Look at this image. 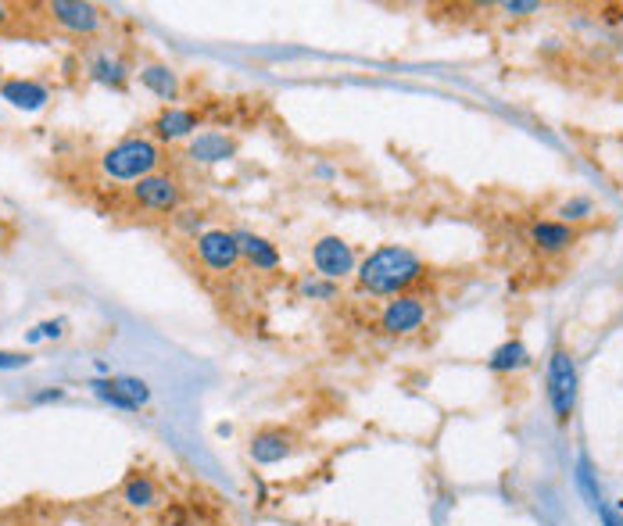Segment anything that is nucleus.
I'll return each mask as SVG.
<instances>
[{
  "mask_svg": "<svg viewBox=\"0 0 623 526\" xmlns=\"http://www.w3.org/2000/svg\"><path fill=\"white\" fill-rule=\"evenodd\" d=\"M355 276H359V287L366 290V294L398 297V294H405L412 283H419L427 276V265H423V258H419L416 251H409V247L384 244V247H376L373 255L359 265Z\"/></svg>",
  "mask_w": 623,
  "mask_h": 526,
  "instance_id": "1",
  "label": "nucleus"
},
{
  "mask_svg": "<svg viewBox=\"0 0 623 526\" xmlns=\"http://www.w3.org/2000/svg\"><path fill=\"white\" fill-rule=\"evenodd\" d=\"M162 162V151L147 136H129L119 140L115 147L101 154V172L108 179H122V183H140L144 176H151Z\"/></svg>",
  "mask_w": 623,
  "mask_h": 526,
  "instance_id": "2",
  "label": "nucleus"
},
{
  "mask_svg": "<svg viewBox=\"0 0 623 526\" xmlns=\"http://www.w3.org/2000/svg\"><path fill=\"white\" fill-rule=\"evenodd\" d=\"M548 401H552L555 423H570L573 408H577V362L563 348H555L548 358Z\"/></svg>",
  "mask_w": 623,
  "mask_h": 526,
  "instance_id": "3",
  "label": "nucleus"
},
{
  "mask_svg": "<svg viewBox=\"0 0 623 526\" xmlns=\"http://www.w3.org/2000/svg\"><path fill=\"white\" fill-rule=\"evenodd\" d=\"M312 265H316V276H323V280H330V283H341L359 272L355 251H351V244L341 237L316 240V244H312Z\"/></svg>",
  "mask_w": 623,
  "mask_h": 526,
  "instance_id": "4",
  "label": "nucleus"
},
{
  "mask_svg": "<svg viewBox=\"0 0 623 526\" xmlns=\"http://www.w3.org/2000/svg\"><path fill=\"white\" fill-rule=\"evenodd\" d=\"M423 323H427V301L416 294H398L380 312V330L391 337H409V333L423 330Z\"/></svg>",
  "mask_w": 623,
  "mask_h": 526,
  "instance_id": "5",
  "label": "nucleus"
},
{
  "mask_svg": "<svg viewBox=\"0 0 623 526\" xmlns=\"http://www.w3.org/2000/svg\"><path fill=\"white\" fill-rule=\"evenodd\" d=\"M133 201L144 208V212H176L183 201V187L176 183L172 176H165V172H151V176H144L133 187Z\"/></svg>",
  "mask_w": 623,
  "mask_h": 526,
  "instance_id": "6",
  "label": "nucleus"
},
{
  "mask_svg": "<svg viewBox=\"0 0 623 526\" xmlns=\"http://www.w3.org/2000/svg\"><path fill=\"white\" fill-rule=\"evenodd\" d=\"M197 244V258L201 265L212 272H233L240 265V244L237 233L230 230H205L194 240Z\"/></svg>",
  "mask_w": 623,
  "mask_h": 526,
  "instance_id": "7",
  "label": "nucleus"
},
{
  "mask_svg": "<svg viewBox=\"0 0 623 526\" xmlns=\"http://www.w3.org/2000/svg\"><path fill=\"white\" fill-rule=\"evenodd\" d=\"M47 11H51L54 22L72 36H94L104 22L101 11H97L94 4H83V0H54Z\"/></svg>",
  "mask_w": 623,
  "mask_h": 526,
  "instance_id": "8",
  "label": "nucleus"
},
{
  "mask_svg": "<svg viewBox=\"0 0 623 526\" xmlns=\"http://www.w3.org/2000/svg\"><path fill=\"white\" fill-rule=\"evenodd\" d=\"M294 451H298V441H294L291 430H283V426H265L251 437V459L258 466H276V462L291 459Z\"/></svg>",
  "mask_w": 623,
  "mask_h": 526,
  "instance_id": "9",
  "label": "nucleus"
},
{
  "mask_svg": "<svg viewBox=\"0 0 623 526\" xmlns=\"http://www.w3.org/2000/svg\"><path fill=\"white\" fill-rule=\"evenodd\" d=\"M154 136L158 140H194L197 136V129H201V115L197 111H190V108H180V104H169L165 111H158V119H154Z\"/></svg>",
  "mask_w": 623,
  "mask_h": 526,
  "instance_id": "10",
  "label": "nucleus"
},
{
  "mask_svg": "<svg viewBox=\"0 0 623 526\" xmlns=\"http://www.w3.org/2000/svg\"><path fill=\"white\" fill-rule=\"evenodd\" d=\"M233 154H237V140H230L226 133H197L187 147V158L190 162H201V165H219V162H230Z\"/></svg>",
  "mask_w": 623,
  "mask_h": 526,
  "instance_id": "11",
  "label": "nucleus"
},
{
  "mask_svg": "<svg viewBox=\"0 0 623 526\" xmlns=\"http://www.w3.org/2000/svg\"><path fill=\"white\" fill-rule=\"evenodd\" d=\"M0 101H8L18 111H40L51 101V90L36 79H8V83H0Z\"/></svg>",
  "mask_w": 623,
  "mask_h": 526,
  "instance_id": "12",
  "label": "nucleus"
},
{
  "mask_svg": "<svg viewBox=\"0 0 623 526\" xmlns=\"http://www.w3.org/2000/svg\"><path fill=\"white\" fill-rule=\"evenodd\" d=\"M527 237H530V244L538 247V251H545V255H559V251H566V247L577 244V230L566 226V222H559V219L534 222Z\"/></svg>",
  "mask_w": 623,
  "mask_h": 526,
  "instance_id": "13",
  "label": "nucleus"
},
{
  "mask_svg": "<svg viewBox=\"0 0 623 526\" xmlns=\"http://www.w3.org/2000/svg\"><path fill=\"white\" fill-rule=\"evenodd\" d=\"M237 244H240V262H248L255 272L280 269V251H276V244H269L265 237L248 233V230H237Z\"/></svg>",
  "mask_w": 623,
  "mask_h": 526,
  "instance_id": "14",
  "label": "nucleus"
},
{
  "mask_svg": "<svg viewBox=\"0 0 623 526\" xmlns=\"http://www.w3.org/2000/svg\"><path fill=\"white\" fill-rule=\"evenodd\" d=\"M86 76L101 86H111V90H122L129 83V65L119 58V54L97 51L94 58L86 61Z\"/></svg>",
  "mask_w": 623,
  "mask_h": 526,
  "instance_id": "15",
  "label": "nucleus"
},
{
  "mask_svg": "<svg viewBox=\"0 0 623 526\" xmlns=\"http://www.w3.org/2000/svg\"><path fill=\"white\" fill-rule=\"evenodd\" d=\"M158 501H162V491L154 484V476H147V473L126 476V484H122V505H126V509L151 512Z\"/></svg>",
  "mask_w": 623,
  "mask_h": 526,
  "instance_id": "16",
  "label": "nucleus"
},
{
  "mask_svg": "<svg viewBox=\"0 0 623 526\" xmlns=\"http://www.w3.org/2000/svg\"><path fill=\"white\" fill-rule=\"evenodd\" d=\"M140 83H144L158 101H176V97H180V76H176L169 65H158V61L140 68Z\"/></svg>",
  "mask_w": 623,
  "mask_h": 526,
  "instance_id": "17",
  "label": "nucleus"
},
{
  "mask_svg": "<svg viewBox=\"0 0 623 526\" xmlns=\"http://www.w3.org/2000/svg\"><path fill=\"white\" fill-rule=\"evenodd\" d=\"M530 365V351L523 340H505V344H498L495 351H491V358H487V369L491 373H516V369H527Z\"/></svg>",
  "mask_w": 623,
  "mask_h": 526,
  "instance_id": "18",
  "label": "nucleus"
},
{
  "mask_svg": "<svg viewBox=\"0 0 623 526\" xmlns=\"http://www.w3.org/2000/svg\"><path fill=\"white\" fill-rule=\"evenodd\" d=\"M86 387H90V394H94L97 401H104V405L122 408V412H140L137 401H129L126 394H122L119 387H115V376H108V380H90Z\"/></svg>",
  "mask_w": 623,
  "mask_h": 526,
  "instance_id": "19",
  "label": "nucleus"
},
{
  "mask_svg": "<svg viewBox=\"0 0 623 526\" xmlns=\"http://www.w3.org/2000/svg\"><path fill=\"white\" fill-rule=\"evenodd\" d=\"M595 215V201L591 197H570V201L559 208V222H584V219H591Z\"/></svg>",
  "mask_w": 623,
  "mask_h": 526,
  "instance_id": "20",
  "label": "nucleus"
},
{
  "mask_svg": "<svg viewBox=\"0 0 623 526\" xmlns=\"http://www.w3.org/2000/svg\"><path fill=\"white\" fill-rule=\"evenodd\" d=\"M301 297H312V301H333L337 297V283L323 280V276H305V280L298 283Z\"/></svg>",
  "mask_w": 623,
  "mask_h": 526,
  "instance_id": "21",
  "label": "nucleus"
},
{
  "mask_svg": "<svg viewBox=\"0 0 623 526\" xmlns=\"http://www.w3.org/2000/svg\"><path fill=\"white\" fill-rule=\"evenodd\" d=\"M115 387H119V391L126 394L129 401H137L140 408H144L147 401H151V387H147V383L140 380V376H115Z\"/></svg>",
  "mask_w": 623,
  "mask_h": 526,
  "instance_id": "22",
  "label": "nucleus"
},
{
  "mask_svg": "<svg viewBox=\"0 0 623 526\" xmlns=\"http://www.w3.org/2000/svg\"><path fill=\"white\" fill-rule=\"evenodd\" d=\"M29 362H33V358H29L26 351H0V369H4V373H15V369H26Z\"/></svg>",
  "mask_w": 623,
  "mask_h": 526,
  "instance_id": "23",
  "label": "nucleus"
},
{
  "mask_svg": "<svg viewBox=\"0 0 623 526\" xmlns=\"http://www.w3.org/2000/svg\"><path fill=\"white\" fill-rule=\"evenodd\" d=\"M176 226H180L183 233H194V240L201 237V233H197V230H201V215H197V212H180V215H176Z\"/></svg>",
  "mask_w": 623,
  "mask_h": 526,
  "instance_id": "24",
  "label": "nucleus"
},
{
  "mask_svg": "<svg viewBox=\"0 0 623 526\" xmlns=\"http://www.w3.org/2000/svg\"><path fill=\"white\" fill-rule=\"evenodd\" d=\"M36 333H40V340H43V337L58 340L61 333H65V319H51V323H40V326H36Z\"/></svg>",
  "mask_w": 623,
  "mask_h": 526,
  "instance_id": "25",
  "label": "nucleus"
},
{
  "mask_svg": "<svg viewBox=\"0 0 623 526\" xmlns=\"http://www.w3.org/2000/svg\"><path fill=\"white\" fill-rule=\"evenodd\" d=\"M505 15H534L538 11V4L534 0H527V4H520V0H509V4H502Z\"/></svg>",
  "mask_w": 623,
  "mask_h": 526,
  "instance_id": "26",
  "label": "nucleus"
},
{
  "mask_svg": "<svg viewBox=\"0 0 623 526\" xmlns=\"http://www.w3.org/2000/svg\"><path fill=\"white\" fill-rule=\"evenodd\" d=\"M61 398H65V391H61V387H54V391H40V394H33L36 405H51V401H61Z\"/></svg>",
  "mask_w": 623,
  "mask_h": 526,
  "instance_id": "27",
  "label": "nucleus"
},
{
  "mask_svg": "<svg viewBox=\"0 0 623 526\" xmlns=\"http://www.w3.org/2000/svg\"><path fill=\"white\" fill-rule=\"evenodd\" d=\"M598 516H602V523H606V526H623V519L616 516L613 509H606V505H602V509H598Z\"/></svg>",
  "mask_w": 623,
  "mask_h": 526,
  "instance_id": "28",
  "label": "nucleus"
},
{
  "mask_svg": "<svg viewBox=\"0 0 623 526\" xmlns=\"http://www.w3.org/2000/svg\"><path fill=\"white\" fill-rule=\"evenodd\" d=\"M169 526H187V523H169Z\"/></svg>",
  "mask_w": 623,
  "mask_h": 526,
  "instance_id": "29",
  "label": "nucleus"
}]
</instances>
